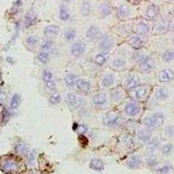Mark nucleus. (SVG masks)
<instances>
[{
	"label": "nucleus",
	"mask_w": 174,
	"mask_h": 174,
	"mask_svg": "<svg viewBox=\"0 0 174 174\" xmlns=\"http://www.w3.org/2000/svg\"><path fill=\"white\" fill-rule=\"evenodd\" d=\"M164 120H165L164 114L161 112H156L152 116L146 118L144 121V124L147 130H153L160 127L164 123Z\"/></svg>",
	"instance_id": "1"
},
{
	"label": "nucleus",
	"mask_w": 174,
	"mask_h": 174,
	"mask_svg": "<svg viewBox=\"0 0 174 174\" xmlns=\"http://www.w3.org/2000/svg\"><path fill=\"white\" fill-rule=\"evenodd\" d=\"M133 90H134L133 91V96L138 99H140V98L145 97V95L146 93V87L145 86H138Z\"/></svg>",
	"instance_id": "17"
},
{
	"label": "nucleus",
	"mask_w": 174,
	"mask_h": 174,
	"mask_svg": "<svg viewBox=\"0 0 174 174\" xmlns=\"http://www.w3.org/2000/svg\"><path fill=\"white\" fill-rule=\"evenodd\" d=\"M24 21H25V24L27 25H33L37 23L38 18H37V16L35 15L34 12H28L27 14L25 15V20Z\"/></svg>",
	"instance_id": "21"
},
{
	"label": "nucleus",
	"mask_w": 174,
	"mask_h": 174,
	"mask_svg": "<svg viewBox=\"0 0 174 174\" xmlns=\"http://www.w3.org/2000/svg\"><path fill=\"white\" fill-rule=\"evenodd\" d=\"M138 137L141 141L147 143L151 139V133L150 132H148V130H141L138 133Z\"/></svg>",
	"instance_id": "22"
},
{
	"label": "nucleus",
	"mask_w": 174,
	"mask_h": 174,
	"mask_svg": "<svg viewBox=\"0 0 174 174\" xmlns=\"http://www.w3.org/2000/svg\"><path fill=\"white\" fill-rule=\"evenodd\" d=\"M90 168L96 171H102L104 169V165L100 159H93L90 162Z\"/></svg>",
	"instance_id": "12"
},
{
	"label": "nucleus",
	"mask_w": 174,
	"mask_h": 174,
	"mask_svg": "<svg viewBox=\"0 0 174 174\" xmlns=\"http://www.w3.org/2000/svg\"><path fill=\"white\" fill-rule=\"evenodd\" d=\"M76 38V31L72 30V29H69L65 32V39L68 42H71L73 41Z\"/></svg>",
	"instance_id": "33"
},
{
	"label": "nucleus",
	"mask_w": 174,
	"mask_h": 174,
	"mask_svg": "<svg viewBox=\"0 0 174 174\" xmlns=\"http://www.w3.org/2000/svg\"><path fill=\"white\" fill-rule=\"evenodd\" d=\"M38 58H39V62H41L42 64H46L49 61V54L46 51H40L38 54Z\"/></svg>",
	"instance_id": "35"
},
{
	"label": "nucleus",
	"mask_w": 174,
	"mask_h": 174,
	"mask_svg": "<svg viewBox=\"0 0 174 174\" xmlns=\"http://www.w3.org/2000/svg\"><path fill=\"white\" fill-rule=\"evenodd\" d=\"M174 78V72L171 70L165 69L160 71L159 73V80L161 83H166Z\"/></svg>",
	"instance_id": "5"
},
{
	"label": "nucleus",
	"mask_w": 174,
	"mask_h": 174,
	"mask_svg": "<svg viewBox=\"0 0 174 174\" xmlns=\"http://www.w3.org/2000/svg\"><path fill=\"white\" fill-rule=\"evenodd\" d=\"M171 170V166L170 165H163L161 166H159V168H157V171L159 172H161V173H167Z\"/></svg>",
	"instance_id": "40"
},
{
	"label": "nucleus",
	"mask_w": 174,
	"mask_h": 174,
	"mask_svg": "<svg viewBox=\"0 0 174 174\" xmlns=\"http://www.w3.org/2000/svg\"><path fill=\"white\" fill-rule=\"evenodd\" d=\"M100 12L103 16H107L112 12V9L108 3H104L100 5Z\"/></svg>",
	"instance_id": "34"
},
{
	"label": "nucleus",
	"mask_w": 174,
	"mask_h": 174,
	"mask_svg": "<svg viewBox=\"0 0 174 174\" xmlns=\"http://www.w3.org/2000/svg\"><path fill=\"white\" fill-rule=\"evenodd\" d=\"M63 1H65V2H70L71 0H63Z\"/></svg>",
	"instance_id": "50"
},
{
	"label": "nucleus",
	"mask_w": 174,
	"mask_h": 174,
	"mask_svg": "<svg viewBox=\"0 0 174 174\" xmlns=\"http://www.w3.org/2000/svg\"><path fill=\"white\" fill-rule=\"evenodd\" d=\"M133 58L134 59H136L137 61H139V62H141L142 60H144L145 58V56L143 54H141L140 52H137L134 56H133Z\"/></svg>",
	"instance_id": "46"
},
{
	"label": "nucleus",
	"mask_w": 174,
	"mask_h": 174,
	"mask_svg": "<svg viewBox=\"0 0 174 174\" xmlns=\"http://www.w3.org/2000/svg\"><path fill=\"white\" fill-rule=\"evenodd\" d=\"M85 50V44L82 41H77L75 42L71 45V52L74 57H80L81 55L84 54Z\"/></svg>",
	"instance_id": "4"
},
{
	"label": "nucleus",
	"mask_w": 174,
	"mask_h": 174,
	"mask_svg": "<svg viewBox=\"0 0 174 174\" xmlns=\"http://www.w3.org/2000/svg\"><path fill=\"white\" fill-rule=\"evenodd\" d=\"M107 59H108V56L106 55L105 52L98 54L97 57H96V58H95L96 63H97L98 66H103V65H104L105 62L107 61Z\"/></svg>",
	"instance_id": "29"
},
{
	"label": "nucleus",
	"mask_w": 174,
	"mask_h": 174,
	"mask_svg": "<svg viewBox=\"0 0 174 174\" xmlns=\"http://www.w3.org/2000/svg\"><path fill=\"white\" fill-rule=\"evenodd\" d=\"M53 47H54V44L52 41H50V40H45V42H43L42 45H41V50L43 51H50L53 49Z\"/></svg>",
	"instance_id": "31"
},
{
	"label": "nucleus",
	"mask_w": 174,
	"mask_h": 174,
	"mask_svg": "<svg viewBox=\"0 0 174 174\" xmlns=\"http://www.w3.org/2000/svg\"><path fill=\"white\" fill-rule=\"evenodd\" d=\"M53 79V76H52V73L50 72L49 70H45L44 72H43V80L45 82H49L50 80Z\"/></svg>",
	"instance_id": "38"
},
{
	"label": "nucleus",
	"mask_w": 174,
	"mask_h": 174,
	"mask_svg": "<svg viewBox=\"0 0 174 174\" xmlns=\"http://www.w3.org/2000/svg\"><path fill=\"white\" fill-rule=\"evenodd\" d=\"M163 60L165 62H171L174 59V51L173 50H166L162 55Z\"/></svg>",
	"instance_id": "32"
},
{
	"label": "nucleus",
	"mask_w": 174,
	"mask_h": 174,
	"mask_svg": "<svg viewBox=\"0 0 174 174\" xmlns=\"http://www.w3.org/2000/svg\"><path fill=\"white\" fill-rule=\"evenodd\" d=\"M87 132V129H86V126L84 125V124H81V125H78L77 126V132L79 134H84L85 132Z\"/></svg>",
	"instance_id": "47"
},
{
	"label": "nucleus",
	"mask_w": 174,
	"mask_h": 174,
	"mask_svg": "<svg viewBox=\"0 0 174 174\" xmlns=\"http://www.w3.org/2000/svg\"><path fill=\"white\" fill-rule=\"evenodd\" d=\"M30 174H37V173H35V172H31V173H30Z\"/></svg>",
	"instance_id": "53"
},
{
	"label": "nucleus",
	"mask_w": 174,
	"mask_h": 174,
	"mask_svg": "<svg viewBox=\"0 0 174 174\" xmlns=\"http://www.w3.org/2000/svg\"><path fill=\"white\" fill-rule=\"evenodd\" d=\"M129 14H130V9L127 5L122 4L121 6H119V11H118V15L119 18H126L127 16H129Z\"/></svg>",
	"instance_id": "23"
},
{
	"label": "nucleus",
	"mask_w": 174,
	"mask_h": 174,
	"mask_svg": "<svg viewBox=\"0 0 174 174\" xmlns=\"http://www.w3.org/2000/svg\"><path fill=\"white\" fill-rule=\"evenodd\" d=\"M125 85L128 89H135L136 87L139 86V79L136 77H129Z\"/></svg>",
	"instance_id": "26"
},
{
	"label": "nucleus",
	"mask_w": 174,
	"mask_h": 174,
	"mask_svg": "<svg viewBox=\"0 0 174 174\" xmlns=\"http://www.w3.org/2000/svg\"><path fill=\"white\" fill-rule=\"evenodd\" d=\"M27 159H28V163H29V165H33V164H34L35 159H36V158H35L34 151H32V152H30V153H29Z\"/></svg>",
	"instance_id": "45"
},
{
	"label": "nucleus",
	"mask_w": 174,
	"mask_h": 174,
	"mask_svg": "<svg viewBox=\"0 0 174 174\" xmlns=\"http://www.w3.org/2000/svg\"><path fill=\"white\" fill-rule=\"evenodd\" d=\"M45 86H46L47 89L49 90V91H50V92L55 91V90H56V82H55L53 79L49 82H46V83H45Z\"/></svg>",
	"instance_id": "41"
},
{
	"label": "nucleus",
	"mask_w": 174,
	"mask_h": 174,
	"mask_svg": "<svg viewBox=\"0 0 174 174\" xmlns=\"http://www.w3.org/2000/svg\"><path fill=\"white\" fill-rule=\"evenodd\" d=\"M159 145V142L157 139H151V140H149V141L147 142V151H148V152H153V151H155L158 149Z\"/></svg>",
	"instance_id": "18"
},
{
	"label": "nucleus",
	"mask_w": 174,
	"mask_h": 174,
	"mask_svg": "<svg viewBox=\"0 0 174 174\" xmlns=\"http://www.w3.org/2000/svg\"><path fill=\"white\" fill-rule=\"evenodd\" d=\"M113 83H114V77L112 74H108V75L104 76L102 79V85L104 87H106V88L112 86Z\"/></svg>",
	"instance_id": "24"
},
{
	"label": "nucleus",
	"mask_w": 174,
	"mask_h": 174,
	"mask_svg": "<svg viewBox=\"0 0 174 174\" xmlns=\"http://www.w3.org/2000/svg\"><path fill=\"white\" fill-rule=\"evenodd\" d=\"M166 133L169 137H174V126H169V127H167Z\"/></svg>",
	"instance_id": "48"
},
{
	"label": "nucleus",
	"mask_w": 174,
	"mask_h": 174,
	"mask_svg": "<svg viewBox=\"0 0 174 174\" xmlns=\"http://www.w3.org/2000/svg\"><path fill=\"white\" fill-rule=\"evenodd\" d=\"M4 98H5V95H4V93L0 92V102H4Z\"/></svg>",
	"instance_id": "49"
},
{
	"label": "nucleus",
	"mask_w": 174,
	"mask_h": 174,
	"mask_svg": "<svg viewBox=\"0 0 174 174\" xmlns=\"http://www.w3.org/2000/svg\"><path fill=\"white\" fill-rule=\"evenodd\" d=\"M59 17L63 21H67V20L70 19V17H71V14H70L69 9L65 6V5H62L60 7V10H59Z\"/></svg>",
	"instance_id": "20"
},
{
	"label": "nucleus",
	"mask_w": 174,
	"mask_h": 174,
	"mask_svg": "<svg viewBox=\"0 0 174 174\" xmlns=\"http://www.w3.org/2000/svg\"><path fill=\"white\" fill-rule=\"evenodd\" d=\"M20 102H21L20 96L18 94H15V95L12 97V102H11V108L16 109L20 104Z\"/></svg>",
	"instance_id": "36"
},
{
	"label": "nucleus",
	"mask_w": 174,
	"mask_h": 174,
	"mask_svg": "<svg viewBox=\"0 0 174 174\" xmlns=\"http://www.w3.org/2000/svg\"><path fill=\"white\" fill-rule=\"evenodd\" d=\"M66 101H67V103L70 104V105H71V106H74V105H76L77 103V96L73 94V93H67V95H66Z\"/></svg>",
	"instance_id": "30"
},
{
	"label": "nucleus",
	"mask_w": 174,
	"mask_h": 174,
	"mask_svg": "<svg viewBox=\"0 0 174 174\" xmlns=\"http://www.w3.org/2000/svg\"><path fill=\"white\" fill-rule=\"evenodd\" d=\"M132 1H134V2H139L140 0H132Z\"/></svg>",
	"instance_id": "51"
},
{
	"label": "nucleus",
	"mask_w": 174,
	"mask_h": 174,
	"mask_svg": "<svg viewBox=\"0 0 174 174\" xmlns=\"http://www.w3.org/2000/svg\"><path fill=\"white\" fill-rule=\"evenodd\" d=\"M50 103L52 104H59L60 103V101H61V96L58 94V93L55 92L53 94H51L50 97Z\"/></svg>",
	"instance_id": "37"
},
{
	"label": "nucleus",
	"mask_w": 174,
	"mask_h": 174,
	"mask_svg": "<svg viewBox=\"0 0 174 174\" xmlns=\"http://www.w3.org/2000/svg\"><path fill=\"white\" fill-rule=\"evenodd\" d=\"M149 31H150L149 25L147 24L144 23V22H141L137 25V31L139 32V34L145 35L149 32Z\"/></svg>",
	"instance_id": "25"
},
{
	"label": "nucleus",
	"mask_w": 174,
	"mask_h": 174,
	"mask_svg": "<svg viewBox=\"0 0 174 174\" xmlns=\"http://www.w3.org/2000/svg\"><path fill=\"white\" fill-rule=\"evenodd\" d=\"M125 65H126L125 61L123 60V59H119V58L115 59L112 64V68H114V69H116V70L124 69V67H125Z\"/></svg>",
	"instance_id": "27"
},
{
	"label": "nucleus",
	"mask_w": 174,
	"mask_h": 174,
	"mask_svg": "<svg viewBox=\"0 0 174 174\" xmlns=\"http://www.w3.org/2000/svg\"><path fill=\"white\" fill-rule=\"evenodd\" d=\"M173 42H174V37H173Z\"/></svg>",
	"instance_id": "54"
},
{
	"label": "nucleus",
	"mask_w": 174,
	"mask_h": 174,
	"mask_svg": "<svg viewBox=\"0 0 174 174\" xmlns=\"http://www.w3.org/2000/svg\"><path fill=\"white\" fill-rule=\"evenodd\" d=\"M59 31H60V28L58 27V25L50 24L44 29V35L46 38L50 39V38H52V37H55L56 35H58Z\"/></svg>",
	"instance_id": "7"
},
{
	"label": "nucleus",
	"mask_w": 174,
	"mask_h": 174,
	"mask_svg": "<svg viewBox=\"0 0 174 174\" xmlns=\"http://www.w3.org/2000/svg\"><path fill=\"white\" fill-rule=\"evenodd\" d=\"M124 111L129 116H136L140 111V106L135 102H131L125 105Z\"/></svg>",
	"instance_id": "6"
},
{
	"label": "nucleus",
	"mask_w": 174,
	"mask_h": 174,
	"mask_svg": "<svg viewBox=\"0 0 174 174\" xmlns=\"http://www.w3.org/2000/svg\"><path fill=\"white\" fill-rule=\"evenodd\" d=\"M93 103L96 105H103L106 103V96L102 92L97 93L93 97Z\"/></svg>",
	"instance_id": "16"
},
{
	"label": "nucleus",
	"mask_w": 174,
	"mask_h": 174,
	"mask_svg": "<svg viewBox=\"0 0 174 174\" xmlns=\"http://www.w3.org/2000/svg\"><path fill=\"white\" fill-rule=\"evenodd\" d=\"M75 87L77 88V91L81 92H89L90 90H91V87L92 85L90 84L89 82L86 81V80H84V79H78L76 83V85Z\"/></svg>",
	"instance_id": "9"
},
{
	"label": "nucleus",
	"mask_w": 174,
	"mask_h": 174,
	"mask_svg": "<svg viewBox=\"0 0 174 174\" xmlns=\"http://www.w3.org/2000/svg\"><path fill=\"white\" fill-rule=\"evenodd\" d=\"M0 82H1V71H0Z\"/></svg>",
	"instance_id": "52"
},
{
	"label": "nucleus",
	"mask_w": 174,
	"mask_h": 174,
	"mask_svg": "<svg viewBox=\"0 0 174 174\" xmlns=\"http://www.w3.org/2000/svg\"><path fill=\"white\" fill-rule=\"evenodd\" d=\"M100 35V31H99V29L96 26H91V27L86 31V33H85V36L86 38L90 40L92 39H96Z\"/></svg>",
	"instance_id": "13"
},
{
	"label": "nucleus",
	"mask_w": 174,
	"mask_h": 174,
	"mask_svg": "<svg viewBox=\"0 0 174 174\" xmlns=\"http://www.w3.org/2000/svg\"><path fill=\"white\" fill-rule=\"evenodd\" d=\"M77 80H78V77H77L75 74H72V73L68 74V75L66 77V78H65L66 84L68 85V86H70V87H71V86H75Z\"/></svg>",
	"instance_id": "19"
},
{
	"label": "nucleus",
	"mask_w": 174,
	"mask_h": 174,
	"mask_svg": "<svg viewBox=\"0 0 174 174\" xmlns=\"http://www.w3.org/2000/svg\"><path fill=\"white\" fill-rule=\"evenodd\" d=\"M38 43V39L35 36H30L27 39V44L31 46H34L35 45Z\"/></svg>",
	"instance_id": "44"
},
{
	"label": "nucleus",
	"mask_w": 174,
	"mask_h": 174,
	"mask_svg": "<svg viewBox=\"0 0 174 174\" xmlns=\"http://www.w3.org/2000/svg\"><path fill=\"white\" fill-rule=\"evenodd\" d=\"M16 149H17V151L18 152H19V153H24L26 150H27V148H26V145L23 143H20L18 144L17 147H16Z\"/></svg>",
	"instance_id": "43"
},
{
	"label": "nucleus",
	"mask_w": 174,
	"mask_h": 174,
	"mask_svg": "<svg viewBox=\"0 0 174 174\" xmlns=\"http://www.w3.org/2000/svg\"><path fill=\"white\" fill-rule=\"evenodd\" d=\"M112 47H113V40L110 36L104 37L99 44V48L103 51H108L112 49Z\"/></svg>",
	"instance_id": "8"
},
{
	"label": "nucleus",
	"mask_w": 174,
	"mask_h": 174,
	"mask_svg": "<svg viewBox=\"0 0 174 174\" xmlns=\"http://www.w3.org/2000/svg\"><path fill=\"white\" fill-rule=\"evenodd\" d=\"M159 11H158V8L156 7L155 5H150L149 7L147 8L146 10V17L149 19H155L158 16Z\"/></svg>",
	"instance_id": "14"
},
{
	"label": "nucleus",
	"mask_w": 174,
	"mask_h": 174,
	"mask_svg": "<svg viewBox=\"0 0 174 174\" xmlns=\"http://www.w3.org/2000/svg\"><path fill=\"white\" fill-rule=\"evenodd\" d=\"M0 168L4 172L12 173V172H14L18 169V164L14 159H5L3 160V162L0 166Z\"/></svg>",
	"instance_id": "2"
},
{
	"label": "nucleus",
	"mask_w": 174,
	"mask_h": 174,
	"mask_svg": "<svg viewBox=\"0 0 174 174\" xmlns=\"http://www.w3.org/2000/svg\"><path fill=\"white\" fill-rule=\"evenodd\" d=\"M128 44L132 47H133L134 49H137V50H139V49L144 46L143 39H140L138 36H133L132 38H130L128 40Z\"/></svg>",
	"instance_id": "11"
},
{
	"label": "nucleus",
	"mask_w": 174,
	"mask_h": 174,
	"mask_svg": "<svg viewBox=\"0 0 174 174\" xmlns=\"http://www.w3.org/2000/svg\"><path fill=\"white\" fill-rule=\"evenodd\" d=\"M104 124L108 125V126H115L117 124H119L120 119L119 115L116 112H107L104 117Z\"/></svg>",
	"instance_id": "3"
},
{
	"label": "nucleus",
	"mask_w": 174,
	"mask_h": 174,
	"mask_svg": "<svg viewBox=\"0 0 174 174\" xmlns=\"http://www.w3.org/2000/svg\"><path fill=\"white\" fill-rule=\"evenodd\" d=\"M169 96V94L166 92V90L165 89H159L156 92V94H155V97L157 99L159 100H165Z\"/></svg>",
	"instance_id": "28"
},
{
	"label": "nucleus",
	"mask_w": 174,
	"mask_h": 174,
	"mask_svg": "<svg viewBox=\"0 0 174 174\" xmlns=\"http://www.w3.org/2000/svg\"><path fill=\"white\" fill-rule=\"evenodd\" d=\"M91 11V4L88 2H84L82 4L81 6V12L84 15H88Z\"/></svg>",
	"instance_id": "39"
},
{
	"label": "nucleus",
	"mask_w": 174,
	"mask_h": 174,
	"mask_svg": "<svg viewBox=\"0 0 174 174\" xmlns=\"http://www.w3.org/2000/svg\"><path fill=\"white\" fill-rule=\"evenodd\" d=\"M172 150V145L171 144H166L162 147V152L164 154H169Z\"/></svg>",
	"instance_id": "42"
},
{
	"label": "nucleus",
	"mask_w": 174,
	"mask_h": 174,
	"mask_svg": "<svg viewBox=\"0 0 174 174\" xmlns=\"http://www.w3.org/2000/svg\"><path fill=\"white\" fill-rule=\"evenodd\" d=\"M154 66V61L152 58H145L141 62H139V69L143 71H149Z\"/></svg>",
	"instance_id": "10"
},
{
	"label": "nucleus",
	"mask_w": 174,
	"mask_h": 174,
	"mask_svg": "<svg viewBox=\"0 0 174 174\" xmlns=\"http://www.w3.org/2000/svg\"><path fill=\"white\" fill-rule=\"evenodd\" d=\"M141 164V159H139L138 156H132L131 159L128 160L127 166L131 169H136L140 166Z\"/></svg>",
	"instance_id": "15"
}]
</instances>
